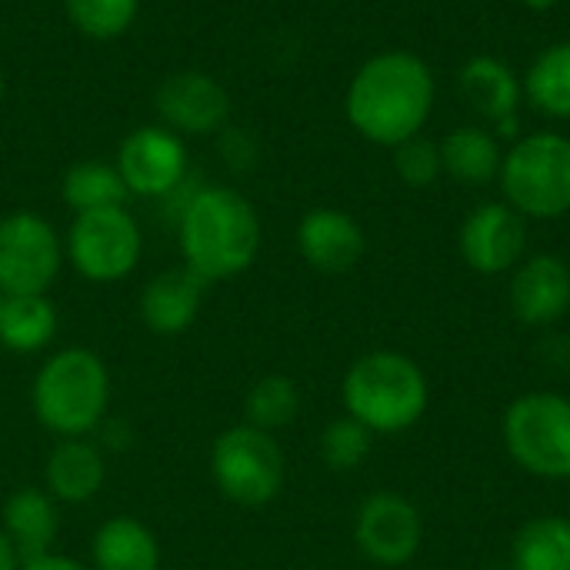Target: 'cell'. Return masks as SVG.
<instances>
[{
    "instance_id": "obj_1",
    "label": "cell",
    "mask_w": 570,
    "mask_h": 570,
    "mask_svg": "<svg viewBox=\"0 0 570 570\" xmlns=\"http://www.w3.org/2000/svg\"><path fill=\"white\" fill-rule=\"evenodd\" d=\"M438 100V80L414 50H381L367 57L344 94L347 124L377 147H397L424 134Z\"/></svg>"
},
{
    "instance_id": "obj_2",
    "label": "cell",
    "mask_w": 570,
    "mask_h": 570,
    "mask_svg": "<svg viewBox=\"0 0 570 570\" xmlns=\"http://www.w3.org/2000/svg\"><path fill=\"white\" fill-rule=\"evenodd\" d=\"M261 214L234 187H197L177 214L180 261L204 284H224L247 274L261 254Z\"/></svg>"
},
{
    "instance_id": "obj_3",
    "label": "cell",
    "mask_w": 570,
    "mask_h": 570,
    "mask_svg": "<svg viewBox=\"0 0 570 570\" xmlns=\"http://www.w3.org/2000/svg\"><path fill=\"white\" fill-rule=\"evenodd\" d=\"M114 381L107 361L90 347H60L43 357L30 384L37 424L60 438H90L110 414Z\"/></svg>"
},
{
    "instance_id": "obj_4",
    "label": "cell",
    "mask_w": 570,
    "mask_h": 570,
    "mask_svg": "<svg viewBox=\"0 0 570 570\" xmlns=\"http://www.w3.org/2000/svg\"><path fill=\"white\" fill-rule=\"evenodd\" d=\"M341 401L347 417L361 421L371 434H404L428 414L431 387L414 357L381 347L347 367Z\"/></svg>"
},
{
    "instance_id": "obj_5",
    "label": "cell",
    "mask_w": 570,
    "mask_h": 570,
    "mask_svg": "<svg viewBox=\"0 0 570 570\" xmlns=\"http://www.w3.org/2000/svg\"><path fill=\"white\" fill-rule=\"evenodd\" d=\"M504 200L524 220H558L570 214V137L558 130L521 134L498 174Z\"/></svg>"
},
{
    "instance_id": "obj_6",
    "label": "cell",
    "mask_w": 570,
    "mask_h": 570,
    "mask_svg": "<svg viewBox=\"0 0 570 570\" xmlns=\"http://www.w3.org/2000/svg\"><path fill=\"white\" fill-rule=\"evenodd\" d=\"M210 481L237 508H267L287 484V458L271 431L247 421L224 428L210 444Z\"/></svg>"
},
{
    "instance_id": "obj_7",
    "label": "cell",
    "mask_w": 570,
    "mask_h": 570,
    "mask_svg": "<svg viewBox=\"0 0 570 570\" xmlns=\"http://www.w3.org/2000/svg\"><path fill=\"white\" fill-rule=\"evenodd\" d=\"M511 461L544 481H570V397L531 391L508 404L501 421Z\"/></svg>"
},
{
    "instance_id": "obj_8",
    "label": "cell",
    "mask_w": 570,
    "mask_h": 570,
    "mask_svg": "<svg viewBox=\"0 0 570 570\" xmlns=\"http://www.w3.org/2000/svg\"><path fill=\"white\" fill-rule=\"evenodd\" d=\"M63 254L87 284H120L144 257V230L127 207L73 214L63 234Z\"/></svg>"
},
{
    "instance_id": "obj_9",
    "label": "cell",
    "mask_w": 570,
    "mask_h": 570,
    "mask_svg": "<svg viewBox=\"0 0 570 570\" xmlns=\"http://www.w3.org/2000/svg\"><path fill=\"white\" fill-rule=\"evenodd\" d=\"M63 264V237L43 214L0 217V294H50Z\"/></svg>"
},
{
    "instance_id": "obj_10",
    "label": "cell",
    "mask_w": 570,
    "mask_h": 570,
    "mask_svg": "<svg viewBox=\"0 0 570 570\" xmlns=\"http://www.w3.org/2000/svg\"><path fill=\"white\" fill-rule=\"evenodd\" d=\"M354 544L377 568H404L424 544V518L411 498L374 491L354 514Z\"/></svg>"
},
{
    "instance_id": "obj_11",
    "label": "cell",
    "mask_w": 570,
    "mask_h": 570,
    "mask_svg": "<svg viewBox=\"0 0 570 570\" xmlns=\"http://www.w3.org/2000/svg\"><path fill=\"white\" fill-rule=\"evenodd\" d=\"M114 164L130 197L160 200L177 194L187 180V140L164 124H144L120 140Z\"/></svg>"
},
{
    "instance_id": "obj_12",
    "label": "cell",
    "mask_w": 570,
    "mask_h": 570,
    "mask_svg": "<svg viewBox=\"0 0 570 570\" xmlns=\"http://www.w3.org/2000/svg\"><path fill=\"white\" fill-rule=\"evenodd\" d=\"M458 250L474 274H511L528 254V220L508 200H484L461 220Z\"/></svg>"
},
{
    "instance_id": "obj_13",
    "label": "cell",
    "mask_w": 570,
    "mask_h": 570,
    "mask_svg": "<svg viewBox=\"0 0 570 570\" xmlns=\"http://www.w3.org/2000/svg\"><path fill=\"white\" fill-rule=\"evenodd\" d=\"M154 110L177 137H210L227 127L230 94L204 70H174L154 90Z\"/></svg>"
},
{
    "instance_id": "obj_14",
    "label": "cell",
    "mask_w": 570,
    "mask_h": 570,
    "mask_svg": "<svg viewBox=\"0 0 570 570\" xmlns=\"http://www.w3.org/2000/svg\"><path fill=\"white\" fill-rule=\"evenodd\" d=\"M511 314L528 327H551L570 311V267L558 254L524 257L511 271Z\"/></svg>"
},
{
    "instance_id": "obj_15",
    "label": "cell",
    "mask_w": 570,
    "mask_h": 570,
    "mask_svg": "<svg viewBox=\"0 0 570 570\" xmlns=\"http://www.w3.org/2000/svg\"><path fill=\"white\" fill-rule=\"evenodd\" d=\"M297 254L317 274H347L361 264L367 250L364 227L337 207H314L297 220Z\"/></svg>"
},
{
    "instance_id": "obj_16",
    "label": "cell",
    "mask_w": 570,
    "mask_h": 570,
    "mask_svg": "<svg viewBox=\"0 0 570 570\" xmlns=\"http://www.w3.org/2000/svg\"><path fill=\"white\" fill-rule=\"evenodd\" d=\"M110 464L104 454V444L90 441V438H60L43 461V491L63 508H77V504H90L94 498H100L104 484H107Z\"/></svg>"
},
{
    "instance_id": "obj_17",
    "label": "cell",
    "mask_w": 570,
    "mask_h": 570,
    "mask_svg": "<svg viewBox=\"0 0 570 570\" xmlns=\"http://www.w3.org/2000/svg\"><path fill=\"white\" fill-rule=\"evenodd\" d=\"M210 284H204L194 271L167 267L154 274L140 291V321L154 337H180L187 334L204 307V294Z\"/></svg>"
},
{
    "instance_id": "obj_18",
    "label": "cell",
    "mask_w": 570,
    "mask_h": 570,
    "mask_svg": "<svg viewBox=\"0 0 570 570\" xmlns=\"http://www.w3.org/2000/svg\"><path fill=\"white\" fill-rule=\"evenodd\" d=\"M458 90H461L464 104L484 120V127H494L504 117L521 114L524 83H521L518 70L511 63H504L501 57H491V53L471 57L458 70Z\"/></svg>"
},
{
    "instance_id": "obj_19",
    "label": "cell",
    "mask_w": 570,
    "mask_h": 570,
    "mask_svg": "<svg viewBox=\"0 0 570 570\" xmlns=\"http://www.w3.org/2000/svg\"><path fill=\"white\" fill-rule=\"evenodd\" d=\"M0 531L10 538L23 561L57 551L60 538V504L37 484L7 494L0 511Z\"/></svg>"
},
{
    "instance_id": "obj_20",
    "label": "cell",
    "mask_w": 570,
    "mask_h": 570,
    "mask_svg": "<svg viewBox=\"0 0 570 570\" xmlns=\"http://www.w3.org/2000/svg\"><path fill=\"white\" fill-rule=\"evenodd\" d=\"M164 548L150 524L134 514L107 518L90 538L94 570H160Z\"/></svg>"
},
{
    "instance_id": "obj_21",
    "label": "cell",
    "mask_w": 570,
    "mask_h": 570,
    "mask_svg": "<svg viewBox=\"0 0 570 570\" xmlns=\"http://www.w3.org/2000/svg\"><path fill=\"white\" fill-rule=\"evenodd\" d=\"M504 160L501 140L484 124H461L444 134L441 140V164L444 177L464 187H488L498 180Z\"/></svg>"
},
{
    "instance_id": "obj_22",
    "label": "cell",
    "mask_w": 570,
    "mask_h": 570,
    "mask_svg": "<svg viewBox=\"0 0 570 570\" xmlns=\"http://www.w3.org/2000/svg\"><path fill=\"white\" fill-rule=\"evenodd\" d=\"M60 314L47 294H0V347L40 354L53 344Z\"/></svg>"
},
{
    "instance_id": "obj_23",
    "label": "cell",
    "mask_w": 570,
    "mask_h": 570,
    "mask_svg": "<svg viewBox=\"0 0 570 570\" xmlns=\"http://www.w3.org/2000/svg\"><path fill=\"white\" fill-rule=\"evenodd\" d=\"M521 83H524V100L538 114L551 120H570V40L544 47L531 60Z\"/></svg>"
},
{
    "instance_id": "obj_24",
    "label": "cell",
    "mask_w": 570,
    "mask_h": 570,
    "mask_svg": "<svg viewBox=\"0 0 570 570\" xmlns=\"http://www.w3.org/2000/svg\"><path fill=\"white\" fill-rule=\"evenodd\" d=\"M60 197L70 207V214H87V210H104V207H127L130 190L117 164L77 160L67 167L60 180Z\"/></svg>"
},
{
    "instance_id": "obj_25",
    "label": "cell",
    "mask_w": 570,
    "mask_h": 570,
    "mask_svg": "<svg viewBox=\"0 0 570 570\" xmlns=\"http://www.w3.org/2000/svg\"><path fill=\"white\" fill-rule=\"evenodd\" d=\"M511 570H570V518L541 514L521 524L511 544Z\"/></svg>"
},
{
    "instance_id": "obj_26",
    "label": "cell",
    "mask_w": 570,
    "mask_h": 570,
    "mask_svg": "<svg viewBox=\"0 0 570 570\" xmlns=\"http://www.w3.org/2000/svg\"><path fill=\"white\" fill-rule=\"evenodd\" d=\"M301 384L291 374H264L244 397V421L261 431H284L301 417Z\"/></svg>"
},
{
    "instance_id": "obj_27",
    "label": "cell",
    "mask_w": 570,
    "mask_h": 570,
    "mask_svg": "<svg viewBox=\"0 0 570 570\" xmlns=\"http://www.w3.org/2000/svg\"><path fill=\"white\" fill-rule=\"evenodd\" d=\"M67 20L90 40H114L137 20L140 0H63Z\"/></svg>"
},
{
    "instance_id": "obj_28",
    "label": "cell",
    "mask_w": 570,
    "mask_h": 570,
    "mask_svg": "<svg viewBox=\"0 0 570 570\" xmlns=\"http://www.w3.org/2000/svg\"><path fill=\"white\" fill-rule=\"evenodd\" d=\"M371 448H374V434L347 414L331 421L321 434V461L337 474L357 471L371 458Z\"/></svg>"
},
{
    "instance_id": "obj_29",
    "label": "cell",
    "mask_w": 570,
    "mask_h": 570,
    "mask_svg": "<svg viewBox=\"0 0 570 570\" xmlns=\"http://www.w3.org/2000/svg\"><path fill=\"white\" fill-rule=\"evenodd\" d=\"M394 170L397 177L414 187V190H424L431 184H438L444 177V164H441V144L417 134L404 144L394 147Z\"/></svg>"
},
{
    "instance_id": "obj_30",
    "label": "cell",
    "mask_w": 570,
    "mask_h": 570,
    "mask_svg": "<svg viewBox=\"0 0 570 570\" xmlns=\"http://www.w3.org/2000/svg\"><path fill=\"white\" fill-rule=\"evenodd\" d=\"M20 570H94L90 564L70 558V554H60V551H50V554H40V558H30L23 561Z\"/></svg>"
},
{
    "instance_id": "obj_31",
    "label": "cell",
    "mask_w": 570,
    "mask_h": 570,
    "mask_svg": "<svg viewBox=\"0 0 570 570\" xmlns=\"http://www.w3.org/2000/svg\"><path fill=\"white\" fill-rule=\"evenodd\" d=\"M23 558L17 554V548L10 544V538L0 531V570H20Z\"/></svg>"
},
{
    "instance_id": "obj_32",
    "label": "cell",
    "mask_w": 570,
    "mask_h": 570,
    "mask_svg": "<svg viewBox=\"0 0 570 570\" xmlns=\"http://www.w3.org/2000/svg\"><path fill=\"white\" fill-rule=\"evenodd\" d=\"M521 3H524L528 10H538V13H541V10H554L561 0H521Z\"/></svg>"
},
{
    "instance_id": "obj_33",
    "label": "cell",
    "mask_w": 570,
    "mask_h": 570,
    "mask_svg": "<svg viewBox=\"0 0 570 570\" xmlns=\"http://www.w3.org/2000/svg\"><path fill=\"white\" fill-rule=\"evenodd\" d=\"M3 94H7V77H3V70H0V100H3Z\"/></svg>"
}]
</instances>
